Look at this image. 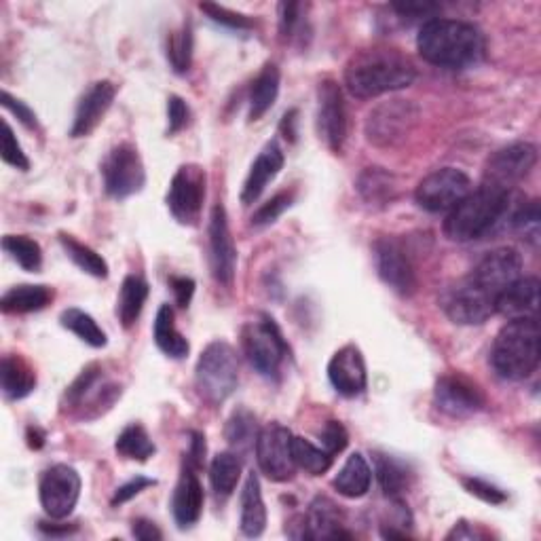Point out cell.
<instances>
[{
	"mask_svg": "<svg viewBox=\"0 0 541 541\" xmlns=\"http://www.w3.org/2000/svg\"><path fill=\"white\" fill-rule=\"evenodd\" d=\"M199 7H201V11H205V13L210 15V20H214L220 26H227L231 30H250L254 26V22L250 20V17L241 15V13H235V11H229V9L220 7V5L201 3Z\"/></svg>",
	"mask_w": 541,
	"mask_h": 541,
	"instance_id": "47",
	"label": "cell"
},
{
	"mask_svg": "<svg viewBox=\"0 0 541 541\" xmlns=\"http://www.w3.org/2000/svg\"><path fill=\"white\" fill-rule=\"evenodd\" d=\"M167 119H170V125H167V136H174L189 125L191 110L182 98L170 96V100H167Z\"/></svg>",
	"mask_w": 541,
	"mask_h": 541,
	"instance_id": "49",
	"label": "cell"
},
{
	"mask_svg": "<svg viewBox=\"0 0 541 541\" xmlns=\"http://www.w3.org/2000/svg\"><path fill=\"white\" fill-rule=\"evenodd\" d=\"M294 195L292 193H279L273 199H269L267 203H263L258 208V212L252 216V225L254 227H269L273 222L282 216L290 205H292Z\"/></svg>",
	"mask_w": 541,
	"mask_h": 541,
	"instance_id": "45",
	"label": "cell"
},
{
	"mask_svg": "<svg viewBox=\"0 0 541 541\" xmlns=\"http://www.w3.org/2000/svg\"><path fill=\"white\" fill-rule=\"evenodd\" d=\"M205 170L199 165H182L170 182L167 208L180 225H195L205 201Z\"/></svg>",
	"mask_w": 541,
	"mask_h": 541,
	"instance_id": "13",
	"label": "cell"
},
{
	"mask_svg": "<svg viewBox=\"0 0 541 541\" xmlns=\"http://www.w3.org/2000/svg\"><path fill=\"white\" fill-rule=\"evenodd\" d=\"M370 482H372V470L366 457L362 453H353L347 457L345 465L332 484L343 497L358 499L368 493Z\"/></svg>",
	"mask_w": 541,
	"mask_h": 541,
	"instance_id": "29",
	"label": "cell"
},
{
	"mask_svg": "<svg viewBox=\"0 0 541 541\" xmlns=\"http://www.w3.org/2000/svg\"><path fill=\"white\" fill-rule=\"evenodd\" d=\"M539 311V279L518 277L495 301V313L512 320H533Z\"/></svg>",
	"mask_w": 541,
	"mask_h": 541,
	"instance_id": "23",
	"label": "cell"
},
{
	"mask_svg": "<svg viewBox=\"0 0 541 541\" xmlns=\"http://www.w3.org/2000/svg\"><path fill=\"white\" fill-rule=\"evenodd\" d=\"M512 227L514 231L529 241L533 248L539 246L541 239V214H539V201H529L527 205H522V208L512 216Z\"/></svg>",
	"mask_w": 541,
	"mask_h": 541,
	"instance_id": "44",
	"label": "cell"
},
{
	"mask_svg": "<svg viewBox=\"0 0 541 541\" xmlns=\"http://www.w3.org/2000/svg\"><path fill=\"white\" fill-rule=\"evenodd\" d=\"M317 132L332 153L341 155L347 140V108L339 83L330 79L317 89Z\"/></svg>",
	"mask_w": 541,
	"mask_h": 541,
	"instance_id": "16",
	"label": "cell"
},
{
	"mask_svg": "<svg viewBox=\"0 0 541 541\" xmlns=\"http://www.w3.org/2000/svg\"><path fill=\"white\" fill-rule=\"evenodd\" d=\"M398 15L408 17V20H419V17H429L434 20V15L440 11L438 3H421V0H406V3H394L391 5Z\"/></svg>",
	"mask_w": 541,
	"mask_h": 541,
	"instance_id": "50",
	"label": "cell"
},
{
	"mask_svg": "<svg viewBox=\"0 0 541 541\" xmlns=\"http://www.w3.org/2000/svg\"><path fill=\"white\" fill-rule=\"evenodd\" d=\"M419 121V108L410 100L379 104L366 119V138L375 146L389 148L404 142Z\"/></svg>",
	"mask_w": 541,
	"mask_h": 541,
	"instance_id": "8",
	"label": "cell"
},
{
	"mask_svg": "<svg viewBox=\"0 0 541 541\" xmlns=\"http://www.w3.org/2000/svg\"><path fill=\"white\" fill-rule=\"evenodd\" d=\"M305 539H351V533L343 531V514L337 503L328 497H315L305 518Z\"/></svg>",
	"mask_w": 541,
	"mask_h": 541,
	"instance_id": "24",
	"label": "cell"
},
{
	"mask_svg": "<svg viewBox=\"0 0 541 541\" xmlns=\"http://www.w3.org/2000/svg\"><path fill=\"white\" fill-rule=\"evenodd\" d=\"M0 383L7 400H22L36 387V375L20 356H5L0 364Z\"/></svg>",
	"mask_w": 541,
	"mask_h": 541,
	"instance_id": "30",
	"label": "cell"
},
{
	"mask_svg": "<svg viewBox=\"0 0 541 541\" xmlns=\"http://www.w3.org/2000/svg\"><path fill=\"white\" fill-rule=\"evenodd\" d=\"M241 478V459L237 453H218L210 463V482L218 497L227 499L233 495Z\"/></svg>",
	"mask_w": 541,
	"mask_h": 541,
	"instance_id": "35",
	"label": "cell"
},
{
	"mask_svg": "<svg viewBox=\"0 0 541 541\" xmlns=\"http://www.w3.org/2000/svg\"><path fill=\"white\" fill-rule=\"evenodd\" d=\"M258 432L260 429L256 425V417L246 408L235 410L225 427V436L237 453H246L254 449Z\"/></svg>",
	"mask_w": 541,
	"mask_h": 541,
	"instance_id": "37",
	"label": "cell"
},
{
	"mask_svg": "<svg viewBox=\"0 0 541 541\" xmlns=\"http://www.w3.org/2000/svg\"><path fill=\"white\" fill-rule=\"evenodd\" d=\"M134 537L136 539H142V541H153V539H161V531L155 527V522L151 520H136L134 522Z\"/></svg>",
	"mask_w": 541,
	"mask_h": 541,
	"instance_id": "57",
	"label": "cell"
},
{
	"mask_svg": "<svg viewBox=\"0 0 541 541\" xmlns=\"http://www.w3.org/2000/svg\"><path fill=\"white\" fill-rule=\"evenodd\" d=\"M463 484H465V489H468L472 495L480 497L482 501H487V503H495V506H497V503L506 501V493L499 491L497 487H493V484L484 482L480 478H465Z\"/></svg>",
	"mask_w": 541,
	"mask_h": 541,
	"instance_id": "51",
	"label": "cell"
},
{
	"mask_svg": "<svg viewBox=\"0 0 541 541\" xmlns=\"http://www.w3.org/2000/svg\"><path fill=\"white\" fill-rule=\"evenodd\" d=\"M239 527L246 537H260L267 527V508L256 474H248L244 491H241Z\"/></svg>",
	"mask_w": 541,
	"mask_h": 541,
	"instance_id": "27",
	"label": "cell"
},
{
	"mask_svg": "<svg viewBox=\"0 0 541 541\" xmlns=\"http://www.w3.org/2000/svg\"><path fill=\"white\" fill-rule=\"evenodd\" d=\"M205 461V438L199 432L191 434V449H189V457H186V465L193 470H199Z\"/></svg>",
	"mask_w": 541,
	"mask_h": 541,
	"instance_id": "56",
	"label": "cell"
},
{
	"mask_svg": "<svg viewBox=\"0 0 541 541\" xmlns=\"http://www.w3.org/2000/svg\"><path fill=\"white\" fill-rule=\"evenodd\" d=\"M148 298V284L138 275L125 277L121 286L119 298H117V315L125 328H132L144 309V303Z\"/></svg>",
	"mask_w": 541,
	"mask_h": 541,
	"instance_id": "34",
	"label": "cell"
},
{
	"mask_svg": "<svg viewBox=\"0 0 541 541\" xmlns=\"http://www.w3.org/2000/svg\"><path fill=\"white\" fill-rule=\"evenodd\" d=\"M328 379L332 387L345 398H356L364 394L368 385V372L362 351L356 345L341 347L328 364Z\"/></svg>",
	"mask_w": 541,
	"mask_h": 541,
	"instance_id": "21",
	"label": "cell"
},
{
	"mask_svg": "<svg viewBox=\"0 0 541 541\" xmlns=\"http://www.w3.org/2000/svg\"><path fill=\"white\" fill-rule=\"evenodd\" d=\"M320 440H322V449L334 457L337 453L345 451V446L349 444V434L341 421H328L322 429Z\"/></svg>",
	"mask_w": 541,
	"mask_h": 541,
	"instance_id": "48",
	"label": "cell"
},
{
	"mask_svg": "<svg viewBox=\"0 0 541 541\" xmlns=\"http://www.w3.org/2000/svg\"><path fill=\"white\" fill-rule=\"evenodd\" d=\"M241 341H244V351L250 364L260 375L269 379L279 375V368L288 356V345L273 317L260 315L258 322H250L241 334Z\"/></svg>",
	"mask_w": 541,
	"mask_h": 541,
	"instance_id": "6",
	"label": "cell"
},
{
	"mask_svg": "<svg viewBox=\"0 0 541 541\" xmlns=\"http://www.w3.org/2000/svg\"><path fill=\"white\" fill-rule=\"evenodd\" d=\"M115 96H117V87L110 81L93 83L85 91V96L81 98L77 106V115H74L70 136L72 138L89 136L93 129L102 123L104 115L108 113V108L115 102Z\"/></svg>",
	"mask_w": 541,
	"mask_h": 541,
	"instance_id": "22",
	"label": "cell"
},
{
	"mask_svg": "<svg viewBox=\"0 0 541 541\" xmlns=\"http://www.w3.org/2000/svg\"><path fill=\"white\" fill-rule=\"evenodd\" d=\"M60 322L66 330H70L72 334H77V337L81 341H85L87 345L91 347H106L108 339H106V332L98 326V322L93 320V317L81 309H66L60 317Z\"/></svg>",
	"mask_w": 541,
	"mask_h": 541,
	"instance_id": "40",
	"label": "cell"
},
{
	"mask_svg": "<svg viewBox=\"0 0 541 541\" xmlns=\"http://www.w3.org/2000/svg\"><path fill=\"white\" fill-rule=\"evenodd\" d=\"M296 110H290V113H286V117H284V121H282V129H284V134H286V138H290V140H294V136H296V132H294V123H296Z\"/></svg>",
	"mask_w": 541,
	"mask_h": 541,
	"instance_id": "59",
	"label": "cell"
},
{
	"mask_svg": "<svg viewBox=\"0 0 541 541\" xmlns=\"http://www.w3.org/2000/svg\"><path fill=\"white\" fill-rule=\"evenodd\" d=\"M239 362L235 349L225 341H214L201 351L195 368L199 396L210 404H222L237 387Z\"/></svg>",
	"mask_w": 541,
	"mask_h": 541,
	"instance_id": "5",
	"label": "cell"
},
{
	"mask_svg": "<svg viewBox=\"0 0 541 541\" xmlns=\"http://www.w3.org/2000/svg\"><path fill=\"white\" fill-rule=\"evenodd\" d=\"M167 60H170L174 72L184 74L193 62V30L191 24H184L180 30L172 32L167 39Z\"/></svg>",
	"mask_w": 541,
	"mask_h": 541,
	"instance_id": "43",
	"label": "cell"
},
{
	"mask_svg": "<svg viewBox=\"0 0 541 541\" xmlns=\"http://www.w3.org/2000/svg\"><path fill=\"white\" fill-rule=\"evenodd\" d=\"M115 449L121 457L134 459V461H146L155 455V442L146 434V429L138 423L127 425L117 438Z\"/></svg>",
	"mask_w": 541,
	"mask_h": 541,
	"instance_id": "38",
	"label": "cell"
},
{
	"mask_svg": "<svg viewBox=\"0 0 541 541\" xmlns=\"http://www.w3.org/2000/svg\"><path fill=\"white\" fill-rule=\"evenodd\" d=\"M3 106H5L7 110H11V113H13L17 119H20L26 127H36V115L32 113V110H30L24 102L15 100L9 91H3Z\"/></svg>",
	"mask_w": 541,
	"mask_h": 541,
	"instance_id": "55",
	"label": "cell"
},
{
	"mask_svg": "<svg viewBox=\"0 0 541 541\" xmlns=\"http://www.w3.org/2000/svg\"><path fill=\"white\" fill-rule=\"evenodd\" d=\"M541 356V330L537 317L512 320L499 330L491 349V364L501 379L522 381L533 375Z\"/></svg>",
	"mask_w": 541,
	"mask_h": 541,
	"instance_id": "3",
	"label": "cell"
},
{
	"mask_svg": "<svg viewBox=\"0 0 541 541\" xmlns=\"http://www.w3.org/2000/svg\"><path fill=\"white\" fill-rule=\"evenodd\" d=\"M375 472H377L383 493L391 499H398L410 487L408 468L402 461H398L394 457L377 453L375 455Z\"/></svg>",
	"mask_w": 541,
	"mask_h": 541,
	"instance_id": "36",
	"label": "cell"
},
{
	"mask_svg": "<svg viewBox=\"0 0 541 541\" xmlns=\"http://www.w3.org/2000/svg\"><path fill=\"white\" fill-rule=\"evenodd\" d=\"M417 49L421 58L434 66L468 68L482 60L484 36L468 22L434 17L421 26Z\"/></svg>",
	"mask_w": 541,
	"mask_h": 541,
	"instance_id": "2",
	"label": "cell"
},
{
	"mask_svg": "<svg viewBox=\"0 0 541 541\" xmlns=\"http://www.w3.org/2000/svg\"><path fill=\"white\" fill-rule=\"evenodd\" d=\"M487 535H484L482 531L470 527L468 522H459V525L446 535V539H484Z\"/></svg>",
	"mask_w": 541,
	"mask_h": 541,
	"instance_id": "58",
	"label": "cell"
},
{
	"mask_svg": "<svg viewBox=\"0 0 541 541\" xmlns=\"http://www.w3.org/2000/svg\"><path fill=\"white\" fill-rule=\"evenodd\" d=\"M43 442H45V436L39 432V429L30 427V429H28V444L32 446V449H41Z\"/></svg>",
	"mask_w": 541,
	"mask_h": 541,
	"instance_id": "60",
	"label": "cell"
},
{
	"mask_svg": "<svg viewBox=\"0 0 541 541\" xmlns=\"http://www.w3.org/2000/svg\"><path fill=\"white\" fill-rule=\"evenodd\" d=\"M358 193L370 208H387L398 195L396 176L383 167H366L358 178Z\"/></svg>",
	"mask_w": 541,
	"mask_h": 541,
	"instance_id": "28",
	"label": "cell"
},
{
	"mask_svg": "<svg viewBox=\"0 0 541 541\" xmlns=\"http://www.w3.org/2000/svg\"><path fill=\"white\" fill-rule=\"evenodd\" d=\"M5 252L26 271H39L43 265V250L34 239L26 235H7L3 239Z\"/></svg>",
	"mask_w": 541,
	"mask_h": 541,
	"instance_id": "42",
	"label": "cell"
},
{
	"mask_svg": "<svg viewBox=\"0 0 541 541\" xmlns=\"http://www.w3.org/2000/svg\"><path fill=\"white\" fill-rule=\"evenodd\" d=\"M298 22H301V5L298 3L279 5V26H282L284 36H290L298 26Z\"/></svg>",
	"mask_w": 541,
	"mask_h": 541,
	"instance_id": "53",
	"label": "cell"
},
{
	"mask_svg": "<svg viewBox=\"0 0 541 541\" xmlns=\"http://www.w3.org/2000/svg\"><path fill=\"white\" fill-rule=\"evenodd\" d=\"M470 193H472L470 178L461 170H455V167H444V170L429 174L419 182L415 199L423 210L440 214L451 212L455 205L461 203Z\"/></svg>",
	"mask_w": 541,
	"mask_h": 541,
	"instance_id": "11",
	"label": "cell"
},
{
	"mask_svg": "<svg viewBox=\"0 0 541 541\" xmlns=\"http://www.w3.org/2000/svg\"><path fill=\"white\" fill-rule=\"evenodd\" d=\"M518 277H522V256L518 250L508 246L484 254L476 269L470 273L472 282L495 296V301L499 292L506 290Z\"/></svg>",
	"mask_w": 541,
	"mask_h": 541,
	"instance_id": "19",
	"label": "cell"
},
{
	"mask_svg": "<svg viewBox=\"0 0 541 541\" xmlns=\"http://www.w3.org/2000/svg\"><path fill=\"white\" fill-rule=\"evenodd\" d=\"M282 167H284V151L279 148L277 142H269L250 167L244 191H241V201L246 205L254 203L260 195H263L267 184L273 182L277 174L282 172Z\"/></svg>",
	"mask_w": 541,
	"mask_h": 541,
	"instance_id": "26",
	"label": "cell"
},
{
	"mask_svg": "<svg viewBox=\"0 0 541 541\" xmlns=\"http://www.w3.org/2000/svg\"><path fill=\"white\" fill-rule=\"evenodd\" d=\"M417 68L396 49H366L353 55L345 68V85L360 100L379 98L415 83Z\"/></svg>",
	"mask_w": 541,
	"mask_h": 541,
	"instance_id": "1",
	"label": "cell"
},
{
	"mask_svg": "<svg viewBox=\"0 0 541 541\" xmlns=\"http://www.w3.org/2000/svg\"><path fill=\"white\" fill-rule=\"evenodd\" d=\"M0 157H3L5 163L17 167V170H30V161L26 157V153L22 151L20 142H17L13 129L9 123H3V144H0Z\"/></svg>",
	"mask_w": 541,
	"mask_h": 541,
	"instance_id": "46",
	"label": "cell"
},
{
	"mask_svg": "<svg viewBox=\"0 0 541 541\" xmlns=\"http://www.w3.org/2000/svg\"><path fill=\"white\" fill-rule=\"evenodd\" d=\"M535 163L537 148L529 142H514L506 148H499L484 167V184L510 193L520 180L531 174Z\"/></svg>",
	"mask_w": 541,
	"mask_h": 541,
	"instance_id": "15",
	"label": "cell"
},
{
	"mask_svg": "<svg viewBox=\"0 0 541 541\" xmlns=\"http://www.w3.org/2000/svg\"><path fill=\"white\" fill-rule=\"evenodd\" d=\"M60 244L66 250L68 258L81 271H85V273H89L93 277H100V279L108 277V263L96 250H91L89 246L81 244V241H77V239L66 235V233L60 235Z\"/></svg>",
	"mask_w": 541,
	"mask_h": 541,
	"instance_id": "39",
	"label": "cell"
},
{
	"mask_svg": "<svg viewBox=\"0 0 541 541\" xmlns=\"http://www.w3.org/2000/svg\"><path fill=\"white\" fill-rule=\"evenodd\" d=\"M292 432L282 423H269L258 432L256 461L269 480L286 482L294 476L296 463L292 457Z\"/></svg>",
	"mask_w": 541,
	"mask_h": 541,
	"instance_id": "10",
	"label": "cell"
},
{
	"mask_svg": "<svg viewBox=\"0 0 541 541\" xmlns=\"http://www.w3.org/2000/svg\"><path fill=\"white\" fill-rule=\"evenodd\" d=\"M121 396V389L102 377L98 364L87 366L64 396V406L81 419H96Z\"/></svg>",
	"mask_w": 541,
	"mask_h": 541,
	"instance_id": "7",
	"label": "cell"
},
{
	"mask_svg": "<svg viewBox=\"0 0 541 541\" xmlns=\"http://www.w3.org/2000/svg\"><path fill=\"white\" fill-rule=\"evenodd\" d=\"M155 343L157 347L165 353V356H170L174 360H182L189 356L191 345L186 341L182 334L176 328V320H174V309L170 305H163L157 311L155 317Z\"/></svg>",
	"mask_w": 541,
	"mask_h": 541,
	"instance_id": "32",
	"label": "cell"
},
{
	"mask_svg": "<svg viewBox=\"0 0 541 541\" xmlns=\"http://www.w3.org/2000/svg\"><path fill=\"white\" fill-rule=\"evenodd\" d=\"M170 288L176 296V303L180 307H189L191 303V298L195 294V282L191 277H170Z\"/></svg>",
	"mask_w": 541,
	"mask_h": 541,
	"instance_id": "54",
	"label": "cell"
},
{
	"mask_svg": "<svg viewBox=\"0 0 541 541\" xmlns=\"http://www.w3.org/2000/svg\"><path fill=\"white\" fill-rule=\"evenodd\" d=\"M375 265L383 282L400 296H410L417 290V275L413 260L406 254L404 246L394 237H383L375 241Z\"/></svg>",
	"mask_w": 541,
	"mask_h": 541,
	"instance_id": "17",
	"label": "cell"
},
{
	"mask_svg": "<svg viewBox=\"0 0 541 541\" xmlns=\"http://www.w3.org/2000/svg\"><path fill=\"white\" fill-rule=\"evenodd\" d=\"M292 457L296 468H301L305 472H309L311 476H322L330 470L332 465V455H328L320 446H315L313 442L294 436L292 438Z\"/></svg>",
	"mask_w": 541,
	"mask_h": 541,
	"instance_id": "41",
	"label": "cell"
},
{
	"mask_svg": "<svg viewBox=\"0 0 541 541\" xmlns=\"http://www.w3.org/2000/svg\"><path fill=\"white\" fill-rule=\"evenodd\" d=\"M172 512L180 529L193 527L203 512V487L197 478V470L186 465L172 497Z\"/></svg>",
	"mask_w": 541,
	"mask_h": 541,
	"instance_id": "25",
	"label": "cell"
},
{
	"mask_svg": "<svg viewBox=\"0 0 541 541\" xmlns=\"http://www.w3.org/2000/svg\"><path fill=\"white\" fill-rule=\"evenodd\" d=\"M434 404L453 419L472 417L484 408V394L476 383L461 375H444L434 389Z\"/></svg>",
	"mask_w": 541,
	"mask_h": 541,
	"instance_id": "18",
	"label": "cell"
},
{
	"mask_svg": "<svg viewBox=\"0 0 541 541\" xmlns=\"http://www.w3.org/2000/svg\"><path fill=\"white\" fill-rule=\"evenodd\" d=\"M279 81L282 77H279V68L275 64H267L258 72L250 89V121L263 119L269 113L277 100Z\"/></svg>",
	"mask_w": 541,
	"mask_h": 541,
	"instance_id": "31",
	"label": "cell"
},
{
	"mask_svg": "<svg viewBox=\"0 0 541 541\" xmlns=\"http://www.w3.org/2000/svg\"><path fill=\"white\" fill-rule=\"evenodd\" d=\"M104 189L110 197L125 199L142 191L146 182V170L138 148L129 142L115 146L102 165Z\"/></svg>",
	"mask_w": 541,
	"mask_h": 541,
	"instance_id": "9",
	"label": "cell"
},
{
	"mask_svg": "<svg viewBox=\"0 0 541 541\" xmlns=\"http://www.w3.org/2000/svg\"><path fill=\"white\" fill-rule=\"evenodd\" d=\"M53 301V290L47 286H15L0 298V309L5 313H32L41 311Z\"/></svg>",
	"mask_w": 541,
	"mask_h": 541,
	"instance_id": "33",
	"label": "cell"
},
{
	"mask_svg": "<svg viewBox=\"0 0 541 541\" xmlns=\"http://www.w3.org/2000/svg\"><path fill=\"white\" fill-rule=\"evenodd\" d=\"M510 193L497 186L484 184L470 193L449 212L444 220V233L453 241H474L487 235L508 212Z\"/></svg>",
	"mask_w": 541,
	"mask_h": 541,
	"instance_id": "4",
	"label": "cell"
},
{
	"mask_svg": "<svg viewBox=\"0 0 541 541\" xmlns=\"http://www.w3.org/2000/svg\"><path fill=\"white\" fill-rule=\"evenodd\" d=\"M39 497L43 510L53 518L62 520L77 508L81 497V476L66 463L49 468L39 484Z\"/></svg>",
	"mask_w": 541,
	"mask_h": 541,
	"instance_id": "14",
	"label": "cell"
},
{
	"mask_svg": "<svg viewBox=\"0 0 541 541\" xmlns=\"http://www.w3.org/2000/svg\"><path fill=\"white\" fill-rule=\"evenodd\" d=\"M210 265L220 284H233L237 269V250L229 229L227 210L222 208V205H214L210 216Z\"/></svg>",
	"mask_w": 541,
	"mask_h": 541,
	"instance_id": "20",
	"label": "cell"
},
{
	"mask_svg": "<svg viewBox=\"0 0 541 541\" xmlns=\"http://www.w3.org/2000/svg\"><path fill=\"white\" fill-rule=\"evenodd\" d=\"M442 309L459 326H480L495 313V296L476 286L470 277L446 288Z\"/></svg>",
	"mask_w": 541,
	"mask_h": 541,
	"instance_id": "12",
	"label": "cell"
},
{
	"mask_svg": "<svg viewBox=\"0 0 541 541\" xmlns=\"http://www.w3.org/2000/svg\"><path fill=\"white\" fill-rule=\"evenodd\" d=\"M153 484H155V480H151V478H144V476L132 478L129 482H125L123 487L117 489V493H115V497H113V506H121V503L129 501V499H134V497L140 495L144 489L153 487Z\"/></svg>",
	"mask_w": 541,
	"mask_h": 541,
	"instance_id": "52",
	"label": "cell"
}]
</instances>
